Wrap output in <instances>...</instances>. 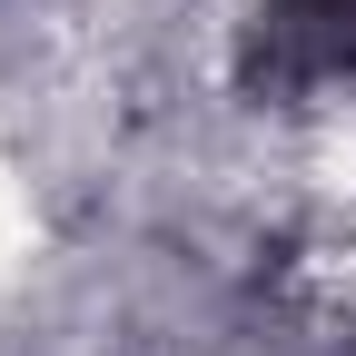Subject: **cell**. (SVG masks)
I'll return each instance as SVG.
<instances>
[{"label":"cell","mask_w":356,"mask_h":356,"mask_svg":"<svg viewBox=\"0 0 356 356\" xmlns=\"http://www.w3.org/2000/svg\"><path fill=\"white\" fill-rule=\"evenodd\" d=\"M238 79L257 99H307L356 79V0H257L238 30Z\"/></svg>","instance_id":"obj_1"}]
</instances>
